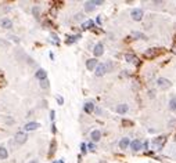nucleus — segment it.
<instances>
[{
	"label": "nucleus",
	"instance_id": "nucleus-21",
	"mask_svg": "<svg viewBox=\"0 0 176 163\" xmlns=\"http://www.w3.org/2000/svg\"><path fill=\"white\" fill-rule=\"evenodd\" d=\"M56 145H57V142L53 140V141H51V145H50V152H49V155H50V156L56 152Z\"/></svg>",
	"mask_w": 176,
	"mask_h": 163
},
{
	"label": "nucleus",
	"instance_id": "nucleus-31",
	"mask_svg": "<svg viewBox=\"0 0 176 163\" xmlns=\"http://www.w3.org/2000/svg\"><path fill=\"white\" fill-rule=\"evenodd\" d=\"M143 148H144V149H147V148H148V142H144V145H143Z\"/></svg>",
	"mask_w": 176,
	"mask_h": 163
},
{
	"label": "nucleus",
	"instance_id": "nucleus-5",
	"mask_svg": "<svg viewBox=\"0 0 176 163\" xmlns=\"http://www.w3.org/2000/svg\"><path fill=\"white\" fill-rule=\"evenodd\" d=\"M161 53H162L161 48H148V50L146 51V57H147V58H155V57L160 55Z\"/></svg>",
	"mask_w": 176,
	"mask_h": 163
},
{
	"label": "nucleus",
	"instance_id": "nucleus-30",
	"mask_svg": "<svg viewBox=\"0 0 176 163\" xmlns=\"http://www.w3.org/2000/svg\"><path fill=\"white\" fill-rule=\"evenodd\" d=\"M50 119H51V120H54V111H51V112H50Z\"/></svg>",
	"mask_w": 176,
	"mask_h": 163
},
{
	"label": "nucleus",
	"instance_id": "nucleus-29",
	"mask_svg": "<svg viewBox=\"0 0 176 163\" xmlns=\"http://www.w3.org/2000/svg\"><path fill=\"white\" fill-rule=\"evenodd\" d=\"M57 101H58V104H60V105H63V102H64V100H63L61 97H57Z\"/></svg>",
	"mask_w": 176,
	"mask_h": 163
},
{
	"label": "nucleus",
	"instance_id": "nucleus-28",
	"mask_svg": "<svg viewBox=\"0 0 176 163\" xmlns=\"http://www.w3.org/2000/svg\"><path fill=\"white\" fill-rule=\"evenodd\" d=\"M86 148H88L86 144H82V145H80V149H82V152H83V154H86Z\"/></svg>",
	"mask_w": 176,
	"mask_h": 163
},
{
	"label": "nucleus",
	"instance_id": "nucleus-13",
	"mask_svg": "<svg viewBox=\"0 0 176 163\" xmlns=\"http://www.w3.org/2000/svg\"><path fill=\"white\" fill-rule=\"evenodd\" d=\"M128 111H129V105H126V104H121V105H118V108H117V112L121 113V115L126 113Z\"/></svg>",
	"mask_w": 176,
	"mask_h": 163
},
{
	"label": "nucleus",
	"instance_id": "nucleus-12",
	"mask_svg": "<svg viewBox=\"0 0 176 163\" xmlns=\"http://www.w3.org/2000/svg\"><path fill=\"white\" fill-rule=\"evenodd\" d=\"M1 28H4V29H10V28H13V22H11V19H8V18H4V19H1Z\"/></svg>",
	"mask_w": 176,
	"mask_h": 163
},
{
	"label": "nucleus",
	"instance_id": "nucleus-18",
	"mask_svg": "<svg viewBox=\"0 0 176 163\" xmlns=\"http://www.w3.org/2000/svg\"><path fill=\"white\" fill-rule=\"evenodd\" d=\"M129 147V138H122V140L119 141V148L121 149H126V148Z\"/></svg>",
	"mask_w": 176,
	"mask_h": 163
},
{
	"label": "nucleus",
	"instance_id": "nucleus-19",
	"mask_svg": "<svg viewBox=\"0 0 176 163\" xmlns=\"http://www.w3.org/2000/svg\"><path fill=\"white\" fill-rule=\"evenodd\" d=\"M8 152L4 147H0V159H7Z\"/></svg>",
	"mask_w": 176,
	"mask_h": 163
},
{
	"label": "nucleus",
	"instance_id": "nucleus-24",
	"mask_svg": "<svg viewBox=\"0 0 176 163\" xmlns=\"http://www.w3.org/2000/svg\"><path fill=\"white\" fill-rule=\"evenodd\" d=\"M133 35H135V38H139V39L147 40V36H146V35H143V33H139V32H135Z\"/></svg>",
	"mask_w": 176,
	"mask_h": 163
},
{
	"label": "nucleus",
	"instance_id": "nucleus-7",
	"mask_svg": "<svg viewBox=\"0 0 176 163\" xmlns=\"http://www.w3.org/2000/svg\"><path fill=\"white\" fill-rule=\"evenodd\" d=\"M103 53H104V46H103V43H97L96 46H94V50H93L94 57H100V55H103Z\"/></svg>",
	"mask_w": 176,
	"mask_h": 163
},
{
	"label": "nucleus",
	"instance_id": "nucleus-34",
	"mask_svg": "<svg viewBox=\"0 0 176 163\" xmlns=\"http://www.w3.org/2000/svg\"><path fill=\"white\" fill-rule=\"evenodd\" d=\"M175 140H176V135H175Z\"/></svg>",
	"mask_w": 176,
	"mask_h": 163
},
{
	"label": "nucleus",
	"instance_id": "nucleus-17",
	"mask_svg": "<svg viewBox=\"0 0 176 163\" xmlns=\"http://www.w3.org/2000/svg\"><path fill=\"white\" fill-rule=\"evenodd\" d=\"M93 26H94V22L92 19H88V21H85L82 23V29H92Z\"/></svg>",
	"mask_w": 176,
	"mask_h": 163
},
{
	"label": "nucleus",
	"instance_id": "nucleus-1",
	"mask_svg": "<svg viewBox=\"0 0 176 163\" xmlns=\"http://www.w3.org/2000/svg\"><path fill=\"white\" fill-rule=\"evenodd\" d=\"M104 1L103 0H93V1H86L85 3V10L86 11H93L97 6H101Z\"/></svg>",
	"mask_w": 176,
	"mask_h": 163
},
{
	"label": "nucleus",
	"instance_id": "nucleus-11",
	"mask_svg": "<svg viewBox=\"0 0 176 163\" xmlns=\"http://www.w3.org/2000/svg\"><path fill=\"white\" fill-rule=\"evenodd\" d=\"M96 66H97V60L96 58H90V60L86 61V68H88L89 70L96 69Z\"/></svg>",
	"mask_w": 176,
	"mask_h": 163
},
{
	"label": "nucleus",
	"instance_id": "nucleus-33",
	"mask_svg": "<svg viewBox=\"0 0 176 163\" xmlns=\"http://www.w3.org/2000/svg\"><path fill=\"white\" fill-rule=\"evenodd\" d=\"M29 163H38V160H31Z\"/></svg>",
	"mask_w": 176,
	"mask_h": 163
},
{
	"label": "nucleus",
	"instance_id": "nucleus-15",
	"mask_svg": "<svg viewBox=\"0 0 176 163\" xmlns=\"http://www.w3.org/2000/svg\"><path fill=\"white\" fill-rule=\"evenodd\" d=\"M36 78L39 79L40 82H42V80H46V78H47L46 70H45V69H39L38 72H36Z\"/></svg>",
	"mask_w": 176,
	"mask_h": 163
},
{
	"label": "nucleus",
	"instance_id": "nucleus-16",
	"mask_svg": "<svg viewBox=\"0 0 176 163\" xmlns=\"http://www.w3.org/2000/svg\"><path fill=\"white\" fill-rule=\"evenodd\" d=\"M90 137H92V140L93 141H96L97 142V141L101 138V131H100V130H93L92 134H90Z\"/></svg>",
	"mask_w": 176,
	"mask_h": 163
},
{
	"label": "nucleus",
	"instance_id": "nucleus-8",
	"mask_svg": "<svg viewBox=\"0 0 176 163\" xmlns=\"http://www.w3.org/2000/svg\"><path fill=\"white\" fill-rule=\"evenodd\" d=\"M38 127H40V124L36 123V122H29V123H26L24 126L25 131H33V130H36Z\"/></svg>",
	"mask_w": 176,
	"mask_h": 163
},
{
	"label": "nucleus",
	"instance_id": "nucleus-32",
	"mask_svg": "<svg viewBox=\"0 0 176 163\" xmlns=\"http://www.w3.org/2000/svg\"><path fill=\"white\" fill-rule=\"evenodd\" d=\"M80 18H82V14H78V15L75 17V19H80Z\"/></svg>",
	"mask_w": 176,
	"mask_h": 163
},
{
	"label": "nucleus",
	"instance_id": "nucleus-3",
	"mask_svg": "<svg viewBox=\"0 0 176 163\" xmlns=\"http://www.w3.org/2000/svg\"><path fill=\"white\" fill-rule=\"evenodd\" d=\"M130 15H132V18H133L135 21H142V19H143V10H140V8H133V10L130 11Z\"/></svg>",
	"mask_w": 176,
	"mask_h": 163
},
{
	"label": "nucleus",
	"instance_id": "nucleus-25",
	"mask_svg": "<svg viewBox=\"0 0 176 163\" xmlns=\"http://www.w3.org/2000/svg\"><path fill=\"white\" fill-rule=\"evenodd\" d=\"M40 87H42V89H47V87H49L47 79H46V80H42V82H40Z\"/></svg>",
	"mask_w": 176,
	"mask_h": 163
},
{
	"label": "nucleus",
	"instance_id": "nucleus-27",
	"mask_svg": "<svg viewBox=\"0 0 176 163\" xmlns=\"http://www.w3.org/2000/svg\"><path fill=\"white\" fill-rule=\"evenodd\" d=\"M88 148H89V149H90V151H96V145H94L93 142H92V144H89V145H88Z\"/></svg>",
	"mask_w": 176,
	"mask_h": 163
},
{
	"label": "nucleus",
	"instance_id": "nucleus-14",
	"mask_svg": "<svg viewBox=\"0 0 176 163\" xmlns=\"http://www.w3.org/2000/svg\"><path fill=\"white\" fill-rule=\"evenodd\" d=\"M83 111H85L86 113H92V112L94 111V105H93V102H86V104L83 105Z\"/></svg>",
	"mask_w": 176,
	"mask_h": 163
},
{
	"label": "nucleus",
	"instance_id": "nucleus-4",
	"mask_svg": "<svg viewBox=\"0 0 176 163\" xmlns=\"http://www.w3.org/2000/svg\"><path fill=\"white\" fill-rule=\"evenodd\" d=\"M165 141H167V137H157L155 140L152 141V148L154 149H161L162 145L165 144Z\"/></svg>",
	"mask_w": 176,
	"mask_h": 163
},
{
	"label": "nucleus",
	"instance_id": "nucleus-6",
	"mask_svg": "<svg viewBox=\"0 0 176 163\" xmlns=\"http://www.w3.org/2000/svg\"><path fill=\"white\" fill-rule=\"evenodd\" d=\"M105 72H107V66H105L104 64H97L96 69H94L96 76H104Z\"/></svg>",
	"mask_w": 176,
	"mask_h": 163
},
{
	"label": "nucleus",
	"instance_id": "nucleus-20",
	"mask_svg": "<svg viewBox=\"0 0 176 163\" xmlns=\"http://www.w3.org/2000/svg\"><path fill=\"white\" fill-rule=\"evenodd\" d=\"M169 108L176 112V97H172V98H171V101H169Z\"/></svg>",
	"mask_w": 176,
	"mask_h": 163
},
{
	"label": "nucleus",
	"instance_id": "nucleus-22",
	"mask_svg": "<svg viewBox=\"0 0 176 163\" xmlns=\"http://www.w3.org/2000/svg\"><path fill=\"white\" fill-rule=\"evenodd\" d=\"M78 39H80V35H76V36H69V38H68V40H67V43H68V44H71V43H74V42H76Z\"/></svg>",
	"mask_w": 176,
	"mask_h": 163
},
{
	"label": "nucleus",
	"instance_id": "nucleus-9",
	"mask_svg": "<svg viewBox=\"0 0 176 163\" xmlns=\"http://www.w3.org/2000/svg\"><path fill=\"white\" fill-rule=\"evenodd\" d=\"M26 138H28V137H26V134H25L24 131H18L16 134V141L18 144H24L25 141H26Z\"/></svg>",
	"mask_w": 176,
	"mask_h": 163
},
{
	"label": "nucleus",
	"instance_id": "nucleus-2",
	"mask_svg": "<svg viewBox=\"0 0 176 163\" xmlns=\"http://www.w3.org/2000/svg\"><path fill=\"white\" fill-rule=\"evenodd\" d=\"M157 85H158V87H160V89H162V90H168L169 87L172 86V83L169 82L168 79H165V78H160L158 80H157Z\"/></svg>",
	"mask_w": 176,
	"mask_h": 163
},
{
	"label": "nucleus",
	"instance_id": "nucleus-10",
	"mask_svg": "<svg viewBox=\"0 0 176 163\" xmlns=\"http://www.w3.org/2000/svg\"><path fill=\"white\" fill-rule=\"evenodd\" d=\"M130 148H132V151H140L143 148V144L140 140H133L130 142Z\"/></svg>",
	"mask_w": 176,
	"mask_h": 163
},
{
	"label": "nucleus",
	"instance_id": "nucleus-23",
	"mask_svg": "<svg viewBox=\"0 0 176 163\" xmlns=\"http://www.w3.org/2000/svg\"><path fill=\"white\" fill-rule=\"evenodd\" d=\"M125 60H126V62H135L136 61V57L133 54H126L125 55Z\"/></svg>",
	"mask_w": 176,
	"mask_h": 163
},
{
	"label": "nucleus",
	"instance_id": "nucleus-26",
	"mask_svg": "<svg viewBox=\"0 0 176 163\" xmlns=\"http://www.w3.org/2000/svg\"><path fill=\"white\" fill-rule=\"evenodd\" d=\"M32 11H33V15H35L36 18H38V17H39V7H38V6H35Z\"/></svg>",
	"mask_w": 176,
	"mask_h": 163
}]
</instances>
